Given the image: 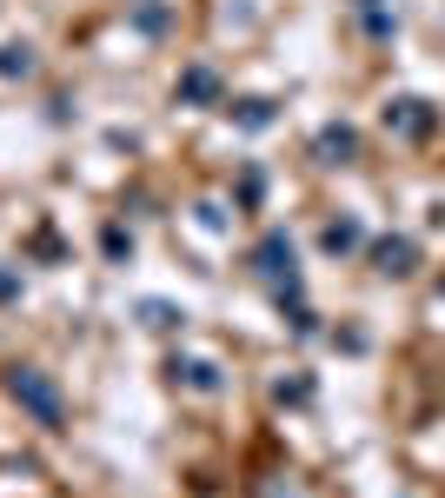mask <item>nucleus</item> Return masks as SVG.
I'll list each match as a JSON object with an SVG mask.
<instances>
[{
  "instance_id": "f257e3e1",
  "label": "nucleus",
  "mask_w": 445,
  "mask_h": 498,
  "mask_svg": "<svg viewBox=\"0 0 445 498\" xmlns=\"http://www.w3.org/2000/svg\"><path fill=\"white\" fill-rule=\"evenodd\" d=\"M13 392H21V399H27L33 412H40V419H54V412H60V405H54V392L33 379V372H13Z\"/></svg>"
}]
</instances>
